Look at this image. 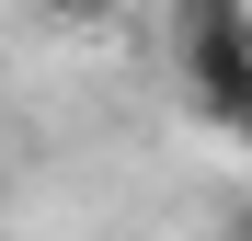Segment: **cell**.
Segmentation results:
<instances>
[{
  "label": "cell",
  "instance_id": "1",
  "mask_svg": "<svg viewBox=\"0 0 252 241\" xmlns=\"http://www.w3.org/2000/svg\"><path fill=\"white\" fill-rule=\"evenodd\" d=\"M172 58H184V103L206 127L252 138V0H184Z\"/></svg>",
  "mask_w": 252,
  "mask_h": 241
},
{
  "label": "cell",
  "instance_id": "2",
  "mask_svg": "<svg viewBox=\"0 0 252 241\" xmlns=\"http://www.w3.org/2000/svg\"><path fill=\"white\" fill-rule=\"evenodd\" d=\"M46 23H103V12H126V0H34Z\"/></svg>",
  "mask_w": 252,
  "mask_h": 241
},
{
  "label": "cell",
  "instance_id": "3",
  "mask_svg": "<svg viewBox=\"0 0 252 241\" xmlns=\"http://www.w3.org/2000/svg\"><path fill=\"white\" fill-rule=\"evenodd\" d=\"M0 207H12V184H0Z\"/></svg>",
  "mask_w": 252,
  "mask_h": 241
}]
</instances>
